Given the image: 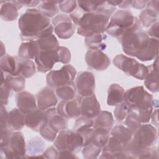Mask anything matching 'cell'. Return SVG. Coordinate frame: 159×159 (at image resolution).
<instances>
[{"label":"cell","instance_id":"42","mask_svg":"<svg viewBox=\"0 0 159 159\" xmlns=\"http://www.w3.org/2000/svg\"><path fill=\"white\" fill-rule=\"evenodd\" d=\"M104 1H78V6L80 7L84 12H94L97 8L103 3Z\"/></svg>","mask_w":159,"mask_h":159},{"label":"cell","instance_id":"22","mask_svg":"<svg viewBox=\"0 0 159 159\" xmlns=\"http://www.w3.org/2000/svg\"><path fill=\"white\" fill-rule=\"evenodd\" d=\"M1 18L4 21L15 20L19 15L18 10L23 6L18 1H1Z\"/></svg>","mask_w":159,"mask_h":159},{"label":"cell","instance_id":"14","mask_svg":"<svg viewBox=\"0 0 159 159\" xmlns=\"http://www.w3.org/2000/svg\"><path fill=\"white\" fill-rule=\"evenodd\" d=\"M85 61L89 68L98 71L106 70L111 63L108 56L98 50H88L85 55Z\"/></svg>","mask_w":159,"mask_h":159},{"label":"cell","instance_id":"60","mask_svg":"<svg viewBox=\"0 0 159 159\" xmlns=\"http://www.w3.org/2000/svg\"><path fill=\"white\" fill-rule=\"evenodd\" d=\"M108 4H109L110 5L116 7L117 6H119L120 4V3L122 2V1H107Z\"/></svg>","mask_w":159,"mask_h":159},{"label":"cell","instance_id":"4","mask_svg":"<svg viewBox=\"0 0 159 159\" xmlns=\"http://www.w3.org/2000/svg\"><path fill=\"white\" fill-rule=\"evenodd\" d=\"M110 18L107 15L98 11L85 12L78 23L77 33L86 38L94 34H103Z\"/></svg>","mask_w":159,"mask_h":159},{"label":"cell","instance_id":"41","mask_svg":"<svg viewBox=\"0 0 159 159\" xmlns=\"http://www.w3.org/2000/svg\"><path fill=\"white\" fill-rule=\"evenodd\" d=\"M109 132L102 129H94L92 141L103 147L109 138Z\"/></svg>","mask_w":159,"mask_h":159},{"label":"cell","instance_id":"5","mask_svg":"<svg viewBox=\"0 0 159 159\" xmlns=\"http://www.w3.org/2000/svg\"><path fill=\"white\" fill-rule=\"evenodd\" d=\"M113 64L126 75L140 80H144L148 73L147 66L123 54L116 55L113 59Z\"/></svg>","mask_w":159,"mask_h":159},{"label":"cell","instance_id":"48","mask_svg":"<svg viewBox=\"0 0 159 159\" xmlns=\"http://www.w3.org/2000/svg\"><path fill=\"white\" fill-rule=\"evenodd\" d=\"M148 14L158 18L159 14V1H148L145 9Z\"/></svg>","mask_w":159,"mask_h":159},{"label":"cell","instance_id":"33","mask_svg":"<svg viewBox=\"0 0 159 159\" xmlns=\"http://www.w3.org/2000/svg\"><path fill=\"white\" fill-rule=\"evenodd\" d=\"M76 90V85L72 81L55 88V94L61 101H69L75 98Z\"/></svg>","mask_w":159,"mask_h":159},{"label":"cell","instance_id":"55","mask_svg":"<svg viewBox=\"0 0 159 159\" xmlns=\"http://www.w3.org/2000/svg\"><path fill=\"white\" fill-rule=\"evenodd\" d=\"M75 153H72L68 150L58 151V158H77Z\"/></svg>","mask_w":159,"mask_h":159},{"label":"cell","instance_id":"8","mask_svg":"<svg viewBox=\"0 0 159 159\" xmlns=\"http://www.w3.org/2000/svg\"><path fill=\"white\" fill-rule=\"evenodd\" d=\"M26 153L25 137L20 131L12 132L7 145L1 147V154L6 158H26Z\"/></svg>","mask_w":159,"mask_h":159},{"label":"cell","instance_id":"29","mask_svg":"<svg viewBox=\"0 0 159 159\" xmlns=\"http://www.w3.org/2000/svg\"><path fill=\"white\" fill-rule=\"evenodd\" d=\"M45 144L43 141L39 138L35 137L29 141L27 146V156L26 158H44L43 153L44 152Z\"/></svg>","mask_w":159,"mask_h":159},{"label":"cell","instance_id":"16","mask_svg":"<svg viewBox=\"0 0 159 159\" xmlns=\"http://www.w3.org/2000/svg\"><path fill=\"white\" fill-rule=\"evenodd\" d=\"M124 145L112 136L110 137L107 143L102 147L100 158L119 159L125 158Z\"/></svg>","mask_w":159,"mask_h":159},{"label":"cell","instance_id":"56","mask_svg":"<svg viewBox=\"0 0 159 159\" xmlns=\"http://www.w3.org/2000/svg\"><path fill=\"white\" fill-rule=\"evenodd\" d=\"M20 4H21L22 6H25L27 7L34 8L36 6H38L40 3L41 1H26V0H21L18 1Z\"/></svg>","mask_w":159,"mask_h":159},{"label":"cell","instance_id":"9","mask_svg":"<svg viewBox=\"0 0 159 159\" xmlns=\"http://www.w3.org/2000/svg\"><path fill=\"white\" fill-rule=\"evenodd\" d=\"M76 75V69L72 65L66 64L60 70L48 71L46 76V83L48 86L52 88H57L72 82Z\"/></svg>","mask_w":159,"mask_h":159},{"label":"cell","instance_id":"15","mask_svg":"<svg viewBox=\"0 0 159 159\" xmlns=\"http://www.w3.org/2000/svg\"><path fill=\"white\" fill-rule=\"evenodd\" d=\"M55 94L53 89L49 86L41 89L35 96L37 108L41 111H45L50 108L54 107L58 102Z\"/></svg>","mask_w":159,"mask_h":159},{"label":"cell","instance_id":"49","mask_svg":"<svg viewBox=\"0 0 159 159\" xmlns=\"http://www.w3.org/2000/svg\"><path fill=\"white\" fill-rule=\"evenodd\" d=\"M159 152L158 148L156 147H151L143 149L140 158L144 159H152V158H158Z\"/></svg>","mask_w":159,"mask_h":159},{"label":"cell","instance_id":"34","mask_svg":"<svg viewBox=\"0 0 159 159\" xmlns=\"http://www.w3.org/2000/svg\"><path fill=\"white\" fill-rule=\"evenodd\" d=\"M59 1H43L37 6V9L48 18L53 17L59 11Z\"/></svg>","mask_w":159,"mask_h":159},{"label":"cell","instance_id":"32","mask_svg":"<svg viewBox=\"0 0 159 159\" xmlns=\"http://www.w3.org/2000/svg\"><path fill=\"white\" fill-rule=\"evenodd\" d=\"M2 78L5 80L11 89L16 93L22 91L25 88V78L22 75H6L2 72Z\"/></svg>","mask_w":159,"mask_h":159},{"label":"cell","instance_id":"46","mask_svg":"<svg viewBox=\"0 0 159 159\" xmlns=\"http://www.w3.org/2000/svg\"><path fill=\"white\" fill-rule=\"evenodd\" d=\"M139 20L144 27H148L158 20V18L150 15L145 10H143L139 15Z\"/></svg>","mask_w":159,"mask_h":159},{"label":"cell","instance_id":"30","mask_svg":"<svg viewBox=\"0 0 159 159\" xmlns=\"http://www.w3.org/2000/svg\"><path fill=\"white\" fill-rule=\"evenodd\" d=\"M18 74L25 78H29L36 72V65L32 60L21 58L17 56Z\"/></svg>","mask_w":159,"mask_h":159},{"label":"cell","instance_id":"47","mask_svg":"<svg viewBox=\"0 0 159 159\" xmlns=\"http://www.w3.org/2000/svg\"><path fill=\"white\" fill-rule=\"evenodd\" d=\"M125 124L126 127L130 130L132 134H134L142 125V124L137 119V118L131 113H129V114L125 118Z\"/></svg>","mask_w":159,"mask_h":159},{"label":"cell","instance_id":"1","mask_svg":"<svg viewBox=\"0 0 159 159\" xmlns=\"http://www.w3.org/2000/svg\"><path fill=\"white\" fill-rule=\"evenodd\" d=\"M119 41L126 55L140 61L152 60L158 55V40L149 37L142 30L127 32Z\"/></svg>","mask_w":159,"mask_h":159},{"label":"cell","instance_id":"51","mask_svg":"<svg viewBox=\"0 0 159 159\" xmlns=\"http://www.w3.org/2000/svg\"><path fill=\"white\" fill-rule=\"evenodd\" d=\"M1 129V140L0 145L1 147L7 145L9 142L11 135L12 133V131L9 130L7 127L4 128H0Z\"/></svg>","mask_w":159,"mask_h":159},{"label":"cell","instance_id":"59","mask_svg":"<svg viewBox=\"0 0 159 159\" xmlns=\"http://www.w3.org/2000/svg\"><path fill=\"white\" fill-rule=\"evenodd\" d=\"M132 1H122V2L119 6V7L121 9H127L131 7Z\"/></svg>","mask_w":159,"mask_h":159},{"label":"cell","instance_id":"58","mask_svg":"<svg viewBox=\"0 0 159 159\" xmlns=\"http://www.w3.org/2000/svg\"><path fill=\"white\" fill-rule=\"evenodd\" d=\"M150 119H152V124H153L154 126H155L156 127H158V109L157 108L152 111Z\"/></svg>","mask_w":159,"mask_h":159},{"label":"cell","instance_id":"20","mask_svg":"<svg viewBox=\"0 0 159 159\" xmlns=\"http://www.w3.org/2000/svg\"><path fill=\"white\" fill-rule=\"evenodd\" d=\"M17 107L25 114L37 109L36 97L32 93L22 91L15 96Z\"/></svg>","mask_w":159,"mask_h":159},{"label":"cell","instance_id":"52","mask_svg":"<svg viewBox=\"0 0 159 159\" xmlns=\"http://www.w3.org/2000/svg\"><path fill=\"white\" fill-rule=\"evenodd\" d=\"M58 150L54 145L48 147L43 153L44 158H58Z\"/></svg>","mask_w":159,"mask_h":159},{"label":"cell","instance_id":"7","mask_svg":"<svg viewBox=\"0 0 159 159\" xmlns=\"http://www.w3.org/2000/svg\"><path fill=\"white\" fill-rule=\"evenodd\" d=\"M124 101L130 107L148 108L154 106L153 96L142 86H135L124 93Z\"/></svg>","mask_w":159,"mask_h":159},{"label":"cell","instance_id":"13","mask_svg":"<svg viewBox=\"0 0 159 159\" xmlns=\"http://www.w3.org/2000/svg\"><path fill=\"white\" fill-rule=\"evenodd\" d=\"M75 85L79 95L83 98L94 93L95 78L90 71H81L76 78Z\"/></svg>","mask_w":159,"mask_h":159},{"label":"cell","instance_id":"10","mask_svg":"<svg viewBox=\"0 0 159 159\" xmlns=\"http://www.w3.org/2000/svg\"><path fill=\"white\" fill-rule=\"evenodd\" d=\"M132 140L143 149L153 147L157 140V129L151 124H142L133 134Z\"/></svg>","mask_w":159,"mask_h":159},{"label":"cell","instance_id":"43","mask_svg":"<svg viewBox=\"0 0 159 159\" xmlns=\"http://www.w3.org/2000/svg\"><path fill=\"white\" fill-rule=\"evenodd\" d=\"M11 88L5 81V80L2 78L1 83V104L6 106L7 104L9 101V98L11 93Z\"/></svg>","mask_w":159,"mask_h":159},{"label":"cell","instance_id":"11","mask_svg":"<svg viewBox=\"0 0 159 159\" xmlns=\"http://www.w3.org/2000/svg\"><path fill=\"white\" fill-rule=\"evenodd\" d=\"M55 34L61 39H68L74 34L76 25L72 22L70 16L59 14L51 21Z\"/></svg>","mask_w":159,"mask_h":159},{"label":"cell","instance_id":"27","mask_svg":"<svg viewBox=\"0 0 159 159\" xmlns=\"http://www.w3.org/2000/svg\"><path fill=\"white\" fill-rule=\"evenodd\" d=\"M124 89L119 84H111L107 89V104L110 106H114L124 101Z\"/></svg>","mask_w":159,"mask_h":159},{"label":"cell","instance_id":"57","mask_svg":"<svg viewBox=\"0 0 159 159\" xmlns=\"http://www.w3.org/2000/svg\"><path fill=\"white\" fill-rule=\"evenodd\" d=\"M148 1H132L131 7L137 9H143L147 3Z\"/></svg>","mask_w":159,"mask_h":159},{"label":"cell","instance_id":"50","mask_svg":"<svg viewBox=\"0 0 159 159\" xmlns=\"http://www.w3.org/2000/svg\"><path fill=\"white\" fill-rule=\"evenodd\" d=\"M58 50L60 57V63H62L64 65L68 64L71 60V53L68 48L65 47L59 46L58 47Z\"/></svg>","mask_w":159,"mask_h":159},{"label":"cell","instance_id":"24","mask_svg":"<svg viewBox=\"0 0 159 159\" xmlns=\"http://www.w3.org/2000/svg\"><path fill=\"white\" fill-rule=\"evenodd\" d=\"M25 125V114L18 108H14L8 112L7 127L12 132L20 131Z\"/></svg>","mask_w":159,"mask_h":159},{"label":"cell","instance_id":"54","mask_svg":"<svg viewBox=\"0 0 159 159\" xmlns=\"http://www.w3.org/2000/svg\"><path fill=\"white\" fill-rule=\"evenodd\" d=\"M8 112H7L5 106L1 104V118H0V128L7 127V119Z\"/></svg>","mask_w":159,"mask_h":159},{"label":"cell","instance_id":"25","mask_svg":"<svg viewBox=\"0 0 159 159\" xmlns=\"http://www.w3.org/2000/svg\"><path fill=\"white\" fill-rule=\"evenodd\" d=\"M93 120L94 129H102L109 132L114 123V117L111 112L101 111Z\"/></svg>","mask_w":159,"mask_h":159},{"label":"cell","instance_id":"45","mask_svg":"<svg viewBox=\"0 0 159 159\" xmlns=\"http://www.w3.org/2000/svg\"><path fill=\"white\" fill-rule=\"evenodd\" d=\"M78 4L76 1H59L58 7L59 9L65 13L71 14L77 7Z\"/></svg>","mask_w":159,"mask_h":159},{"label":"cell","instance_id":"40","mask_svg":"<svg viewBox=\"0 0 159 159\" xmlns=\"http://www.w3.org/2000/svg\"><path fill=\"white\" fill-rule=\"evenodd\" d=\"M91 127H93V119L81 116L76 120L73 127V130L78 133H80Z\"/></svg>","mask_w":159,"mask_h":159},{"label":"cell","instance_id":"37","mask_svg":"<svg viewBox=\"0 0 159 159\" xmlns=\"http://www.w3.org/2000/svg\"><path fill=\"white\" fill-rule=\"evenodd\" d=\"M102 147L93 141L84 145L82 147V154L84 158L94 159L98 157L102 152Z\"/></svg>","mask_w":159,"mask_h":159},{"label":"cell","instance_id":"19","mask_svg":"<svg viewBox=\"0 0 159 159\" xmlns=\"http://www.w3.org/2000/svg\"><path fill=\"white\" fill-rule=\"evenodd\" d=\"M81 109L82 116L91 119H93L100 112V104L94 93L82 98L81 99Z\"/></svg>","mask_w":159,"mask_h":159},{"label":"cell","instance_id":"23","mask_svg":"<svg viewBox=\"0 0 159 159\" xmlns=\"http://www.w3.org/2000/svg\"><path fill=\"white\" fill-rule=\"evenodd\" d=\"M45 112L48 118L47 124L52 129L58 133L59 132L67 128L68 119L59 114L55 107L50 108L46 110Z\"/></svg>","mask_w":159,"mask_h":159},{"label":"cell","instance_id":"18","mask_svg":"<svg viewBox=\"0 0 159 159\" xmlns=\"http://www.w3.org/2000/svg\"><path fill=\"white\" fill-rule=\"evenodd\" d=\"M47 122L48 118L45 112L38 108L25 114V125L35 132H40L47 124Z\"/></svg>","mask_w":159,"mask_h":159},{"label":"cell","instance_id":"53","mask_svg":"<svg viewBox=\"0 0 159 159\" xmlns=\"http://www.w3.org/2000/svg\"><path fill=\"white\" fill-rule=\"evenodd\" d=\"M158 20H157L149 27L147 34L149 37L158 40Z\"/></svg>","mask_w":159,"mask_h":159},{"label":"cell","instance_id":"39","mask_svg":"<svg viewBox=\"0 0 159 159\" xmlns=\"http://www.w3.org/2000/svg\"><path fill=\"white\" fill-rule=\"evenodd\" d=\"M114 117L117 121H123L130 113V107L124 101L115 106Z\"/></svg>","mask_w":159,"mask_h":159},{"label":"cell","instance_id":"44","mask_svg":"<svg viewBox=\"0 0 159 159\" xmlns=\"http://www.w3.org/2000/svg\"><path fill=\"white\" fill-rule=\"evenodd\" d=\"M39 133L43 139L49 142H54L58 134V132L52 129L48 124L43 127Z\"/></svg>","mask_w":159,"mask_h":159},{"label":"cell","instance_id":"28","mask_svg":"<svg viewBox=\"0 0 159 159\" xmlns=\"http://www.w3.org/2000/svg\"><path fill=\"white\" fill-rule=\"evenodd\" d=\"M39 52L36 40L27 41L21 43L18 50V57L24 59L34 60Z\"/></svg>","mask_w":159,"mask_h":159},{"label":"cell","instance_id":"12","mask_svg":"<svg viewBox=\"0 0 159 159\" xmlns=\"http://www.w3.org/2000/svg\"><path fill=\"white\" fill-rule=\"evenodd\" d=\"M57 62H60L58 48L52 50H39L35 58L37 71L43 73L51 71L54 65Z\"/></svg>","mask_w":159,"mask_h":159},{"label":"cell","instance_id":"6","mask_svg":"<svg viewBox=\"0 0 159 159\" xmlns=\"http://www.w3.org/2000/svg\"><path fill=\"white\" fill-rule=\"evenodd\" d=\"M53 145L58 151L68 150L76 153L83 147V139L79 133L65 129L58 133Z\"/></svg>","mask_w":159,"mask_h":159},{"label":"cell","instance_id":"26","mask_svg":"<svg viewBox=\"0 0 159 159\" xmlns=\"http://www.w3.org/2000/svg\"><path fill=\"white\" fill-rule=\"evenodd\" d=\"M0 66L1 71L6 75H19L17 56H11L6 54L1 57Z\"/></svg>","mask_w":159,"mask_h":159},{"label":"cell","instance_id":"61","mask_svg":"<svg viewBox=\"0 0 159 159\" xmlns=\"http://www.w3.org/2000/svg\"><path fill=\"white\" fill-rule=\"evenodd\" d=\"M1 57H3L4 55H5V54H4V53L3 52V51H4V52H6L5 47H4V44H3L2 42H1Z\"/></svg>","mask_w":159,"mask_h":159},{"label":"cell","instance_id":"21","mask_svg":"<svg viewBox=\"0 0 159 159\" xmlns=\"http://www.w3.org/2000/svg\"><path fill=\"white\" fill-rule=\"evenodd\" d=\"M148 73L144 79V84L147 89L152 93L159 91L158 56L155 58L153 64L147 66Z\"/></svg>","mask_w":159,"mask_h":159},{"label":"cell","instance_id":"17","mask_svg":"<svg viewBox=\"0 0 159 159\" xmlns=\"http://www.w3.org/2000/svg\"><path fill=\"white\" fill-rule=\"evenodd\" d=\"M57 112L68 118H75L81 115V100L73 98L69 101H61L57 106Z\"/></svg>","mask_w":159,"mask_h":159},{"label":"cell","instance_id":"36","mask_svg":"<svg viewBox=\"0 0 159 159\" xmlns=\"http://www.w3.org/2000/svg\"><path fill=\"white\" fill-rule=\"evenodd\" d=\"M39 50L47 51L55 50L59 47V43L55 35L50 34L36 40Z\"/></svg>","mask_w":159,"mask_h":159},{"label":"cell","instance_id":"35","mask_svg":"<svg viewBox=\"0 0 159 159\" xmlns=\"http://www.w3.org/2000/svg\"><path fill=\"white\" fill-rule=\"evenodd\" d=\"M106 38L103 34H98L91 35L85 39V44L89 50H103L106 48V43L102 41Z\"/></svg>","mask_w":159,"mask_h":159},{"label":"cell","instance_id":"3","mask_svg":"<svg viewBox=\"0 0 159 159\" xmlns=\"http://www.w3.org/2000/svg\"><path fill=\"white\" fill-rule=\"evenodd\" d=\"M142 30L139 19L127 9L116 11L111 17L105 32L109 35L119 40L121 37L129 32H136Z\"/></svg>","mask_w":159,"mask_h":159},{"label":"cell","instance_id":"2","mask_svg":"<svg viewBox=\"0 0 159 159\" xmlns=\"http://www.w3.org/2000/svg\"><path fill=\"white\" fill-rule=\"evenodd\" d=\"M18 26L20 39L25 42L37 40L53 32L50 19L35 8L28 9L20 15Z\"/></svg>","mask_w":159,"mask_h":159},{"label":"cell","instance_id":"38","mask_svg":"<svg viewBox=\"0 0 159 159\" xmlns=\"http://www.w3.org/2000/svg\"><path fill=\"white\" fill-rule=\"evenodd\" d=\"M153 107L137 108L130 107V113L133 114L141 124H147L150 122Z\"/></svg>","mask_w":159,"mask_h":159},{"label":"cell","instance_id":"31","mask_svg":"<svg viewBox=\"0 0 159 159\" xmlns=\"http://www.w3.org/2000/svg\"><path fill=\"white\" fill-rule=\"evenodd\" d=\"M111 136L117 139L125 147L132 139L133 134L130 130L122 125L114 126L111 130Z\"/></svg>","mask_w":159,"mask_h":159}]
</instances>
